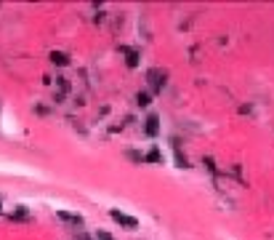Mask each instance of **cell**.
<instances>
[{
  "label": "cell",
  "mask_w": 274,
  "mask_h": 240,
  "mask_svg": "<svg viewBox=\"0 0 274 240\" xmlns=\"http://www.w3.org/2000/svg\"><path fill=\"white\" fill-rule=\"evenodd\" d=\"M109 216H112L120 227H128V230H136V227H139V219L128 216V213H122V211H109Z\"/></svg>",
  "instance_id": "cell-1"
},
{
  "label": "cell",
  "mask_w": 274,
  "mask_h": 240,
  "mask_svg": "<svg viewBox=\"0 0 274 240\" xmlns=\"http://www.w3.org/2000/svg\"><path fill=\"white\" fill-rule=\"evenodd\" d=\"M147 160H152V163H160V160H162V155H160L157 150H152V152L147 155Z\"/></svg>",
  "instance_id": "cell-7"
},
{
  "label": "cell",
  "mask_w": 274,
  "mask_h": 240,
  "mask_svg": "<svg viewBox=\"0 0 274 240\" xmlns=\"http://www.w3.org/2000/svg\"><path fill=\"white\" fill-rule=\"evenodd\" d=\"M136 102H139L141 107H147L149 104V94H139V96H136Z\"/></svg>",
  "instance_id": "cell-8"
},
{
  "label": "cell",
  "mask_w": 274,
  "mask_h": 240,
  "mask_svg": "<svg viewBox=\"0 0 274 240\" xmlns=\"http://www.w3.org/2000/svg\"><path fill=\"white\" fill-rule=\"evenodd\" d=\"M122 51L128 54V64H130V67H136V59H139V56H136V51H128V48H122Z\"/></svg>",
  "instance_id": "cell-6"
},
{
  "label": "cell",
  "mask_w": 274,
  "mask_h": 240,
  "mask_svg": "<svg viewBox=\"0 0 274 240\" xmlns=\"http://www.w3.org/2000/svg\"><path fill=\"white\" fill-rule=\"evenodd\" d=\"M51 62H54V64H61V67H64L69 59H67V54H61V51H59V54L54 51V54H51Z\"/></svg>",
  "instance_id": "cell-5"
},
{
  "label": "cell",
  "mask_w": 274,
  "mask_h": 240,
  "mask_svg": "<svg viewBox=\"0 0 274 240\" xmlns=\"http://www.w3.org/2000/svg\"><path fill=\"white\" fill-rule=\"evenodd\" d=\"M59 219H64V222H69V224H75V227L83 224V216H77V213H67V211H59Z\"/></svg>",
  "instance_id": "cell-4"
},
{
  "label": "cell",
  "mask_w": 274,
  "mask_h": 240,
  "mask_svg": "<svg viewBox=\"0 0 274 240\" xmlns=\"http://www.w3.org/2000/svg\"><path fill=\"white\" fill-rule=\"evenodd\" d=\"M96 240H112V235H109V232H101V230H99V235H96Z\"/></svg>",
  "instance_id": "cell-9"
},
{
  "label": "cell",
  "mask_w": 274,
  "mask_h": 240,
  "mask_svg": "<svg viewBox=\"0 0 274 240\" xmlns=\"http://www.w3.org/2000/svg\"><path fill=\"white\" fill-rule=\"evenodd\" d=\"M157 115H149V118H147V134L149 136H157L160 134V126H157Z\"/></svg>",
  "instance_id": "cell-3"
},
{
  "label": "cell",
  "mask_w": 274,
  "mask_h": 240,
  "mask_svg": "<svg viewBox=\"0 0 274 240\" xmlns=\"http://www.w3.org/2000/svg\"><path fill=\"white\" fill-rule=\"evenodd\" d=\"M147 77H149V83H152L154 91H160L162 86H165V72H160V69H149Z\"/></svg>",
  "instance_id": "cell-2"
}]
</instances>
